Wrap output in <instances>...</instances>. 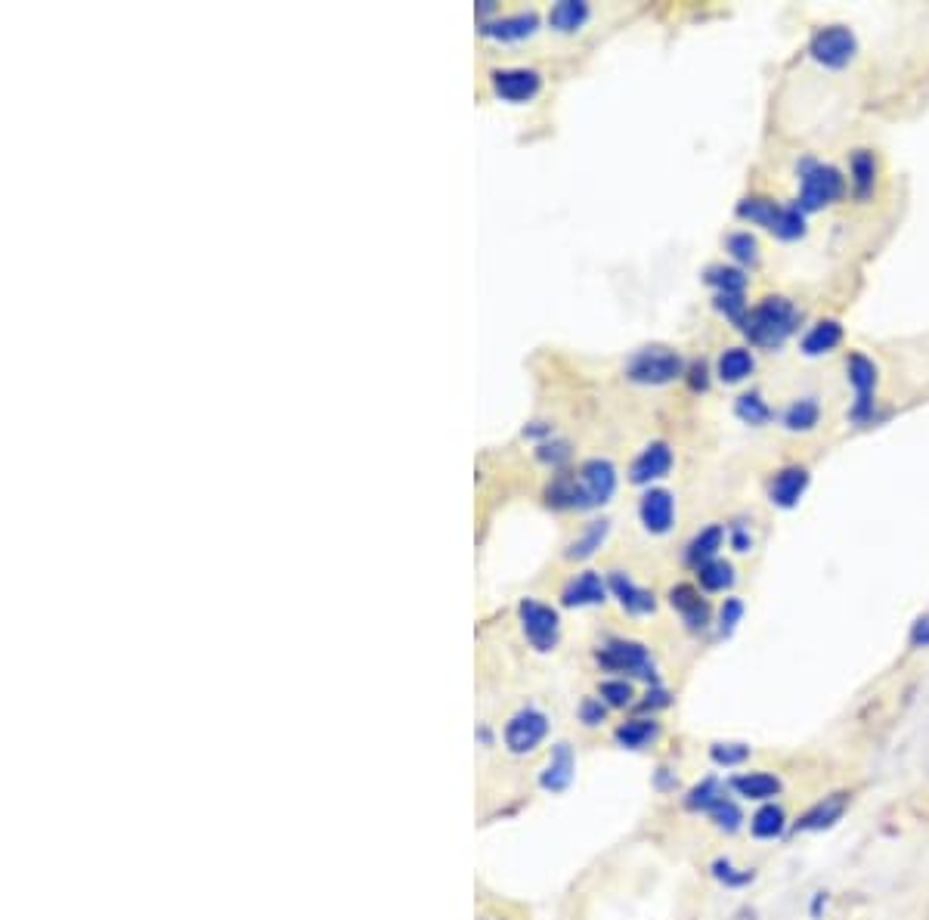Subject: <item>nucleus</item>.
Returning a JSON list of instances; mask_svg holds the SVG:
<instances>
[{
    "mask_svg": "<svg viewBox=\"0 0 929 920\" xmlns=\"http://www.w3.org/2000/svg\"><path fill=\"white\" fill-rule=\"evenodd\" d=\"M617 493V468L607 459H589L573 474H555L546 487V502L561 512H589L611 502Z\"/></svg>",
    "mask_w": 929,
    "mask_h": 920,
    "instance_id": "1",
    "label": "nucleus"
},
{
    "mask_svg": "<svg viewBox=\"0 0 929 920\" xmlns=\"http://www.w3.org/2000/svg\"><path fill=\"white\" fill-rule=\"evenodd\" d=\"M796 326H799V310L781 295H768L753 310H747L741 332L753 347L775 351V347H781L796 332Z\"/></svg>",
    "mask_w": 929,
    "mask_h": 920,
    "instance_id": "2",
    "label": "nucleus"
},
{
    "mask_svg": "<svg viewBox=\"0 0 929 920\" xmlns=\"http://www.w3.org/2000/svg\"><path fill=\"white\" fill-rule=\"evenodd\" d=\"M846 193V177L834 168V165H824V162H812L806 158L803 165H799V211L803 214H812V211H821L827 205L840 202Z\"/></svg>",
    "mask_w": 929,
    "mask_h": 920,
    "instance_id": "3",
    "label": "nucleus"
},
{
    "mask_svg": "<svg viewBox=\"0 0 929 920\" xmlns=\"http://www.w3.org/2000/svg\"><path fill=\"white\" fill-rule=\"evenodd\" d=\"M595 660L601 663V670H607V673H623V676H635V679H645V682L657 685L651 651L642 642L611 639V642H604L595 651Z\"/></svg>",
    "mask_w": 929,
    "mask_h": 920,
    "instance_id": "4",
    "label": "nucleus"
},
{
    "mask_svg": "<svg viewBox=\"0 0 929 920\" xmlns=\"http://www.w3.org/2000/svg\"><path fill=\"white\" fill-rule=\"evenodd\" d=\"M682 372H685L682 357L669 351V347H645V351L632 354L626 363V378L635 385H666Z\"/></svg>",
    "mask_w": 929,
    "mask_h": 920,
    "instance_id": "5",
    "label": "nucleus"
},
{
    "mask_svg": "<svg viewBox=\"0 0 929 920\" xmlns=\"http://www.w3.org/2000/svg\"><path fill=\"white\" fill-rule=\"evenodd\" d=\"M518 617H521V629L527 642L536 648V651H555L558 648V639H561V617L555 608L542 605L536 598H524L518 605Z\"/></svg>",
    "mask_w": 929,
    "mask_h": 920,
    "instance_id": "6",
    "label": "nucleus"
},
{
    "mask_svg": "<svg viewBox=\"0 0 929 920\" xmlns=\"http://www.w3.org/2000/svg\"><path fill=\"white\" fill-rule=\"evenodd\" d=\"M549 738V716L539 713L533 707H524L511 716L502 728V741H505V750L515 753V756H527L533 753L542 741Z\"/></svg>",
    "mask_w": 929,
    "mask_h": 920,
    "instance_id": "7",
    "label": "nucleus"
},
{
    "mask_svg": "<svg viewBox=\"0 0 929 920\" xmlns=\"http://www.w3.org/2000/svg\"><path fill=\"white\" fill-rule=\"evenodd\" d=\"M809 53L824 69H846L858 53V41L846 25H827L815 31Z\"/></svg>",
    "mask_w": 929,
    "mask_h": 920,
    "instance_id": "8",
    "label": "nucleus"
},
{
    "mask_svg": "<svg viewBox=\"0 0 929 920\" xmlns=\"http://www.w3.org/2000/svg\"><path fill=\"white\" fill-rule=\"evenodd\" d=\"M846 378L855 388V406H852V422L864 425L874 419V391L880 382V372L874 366V360H868L864 354H849L846 360Z\"/></svg>",
    "mask_w": 929,
    "mask_h": 920,
    "instance_id": "9",
    "label": "nucleus"
},
{
    "mask_svg": "<svg viewBox=\"0 0 929 920\" xmlns=\"http://www.w3.org/2000/svg\"><path fill=\"white\" fill-rule=\"evenodd\" d=\"M846 809H849V793H830V797L812 803L803 815L793 821V831L796 834L827 831V828H834V824L846 815Z\"/></svg>",
    "mask_w": 929,
    "mask_h": 920,
    "instance_id": "10",
    "label": "nucleus"
},
{
    "mask_svg": "<svg viewBox=\"0 0 929 920\" xmlns=\"http://www.w3.org/2000/svg\"><path fill=\"white\" fill-rule=\"evenodd\" d=\"M490 81H493V93L505 103H527L542 87V78L533 69H496Z\"/></svg>",
    "mask_w": 929,
    "mask_h": 920,
    "instance_id": "11",
    "label": "nucleus"
},
{
    "mask_svg": "<svg viewBox=\"0 0 929 920\" xmlns=\"http://www.w3.org/2000/svg\"><path fill=\"white\" fill-rule=\"evenodd\" d=\"M669 468H672V450H669V443L657 440V443H648V447L635 456V462L629 465V481L635 487H645L651 481L666 478Z\"/></svg>",
    "mask_w": 929,
    "mask_h": 920,
    "instance_id": "12",
    "label": "nucleus"
},
{
    "mask_svg": "<svg viewBox=\"0 0 929 920\" xmlns=\"http://www.w3.org/2000/svg\"><path fill=\"white\" fill-rule=\"evenodd\" d=\"M669 605H672V611L682 614V620H685V626H688L691 632H703V629L710 626L713 611H710V605H707V598H703L691 583L672 586V589H669Z\"/></svg>",
    "mask_w": 929,
    "mask_h": 920,
    "instance_id": "13",
    "label": "nucleus"
},
{
    "mask_svg": "<svg viewBox=\"0 0 929 920\" xmlns=\"http://www.w3.org/2000/svg\"><path fill=\"white\" fill-rule=\"evenodd\" d=\"M638 518H642L645 530L648 533H669L672 530V521H676V499H672L669 490H648L638 502Z\"/></svg>",
    "mask_w": 929,
    "mask_h": 920,
    "instance_id": "14",
    "label": "nucleus"
},
{
    "mask_svg": "<svg viewBox=\"0 0 929 920\" xmlns=\"http://www.w3.org/2000/svg\"><path fill=\"white\" fill-rule=\"evenodd\" d=\"M806 487H809V468L787 465L775 474L772 484H768V502L778 505V509H793V505L803 499Z\"/></svg>",
    "mask_w": 929,
    "mask_h": 920,
    "instance_id": "15",
    "label": "nucleus"
},
{
    "mask_svg": "<svg viewBox=\"0 0 929 920\" xmlns=\"http://www.w3.org/2000/svg\"><path fill=\"white\" fill-rule=\"evenodd\" d=\"M539 28V16L533 10L527 13H511V16H499V19H487L480 22V35L493 38V41H524Z\"/></svg>",
    "mask_w": 929,
    "mask_h": 920,
    "instance_id": "16",
    "label": "nucleus"
},
{
    "mask_svg": "<svg viewBox=\"0 0 929 920\" xmlns=\"http://www.w3.org/2000/svg\"><path fill=\"white\" fill-rule=\"evenodd\" d=\"M728 787L738 793L744 800H753V803H775V797H781V778L778 775H768V772H741L728 781Z\"/></svg>",
    "mask_w": 929,
    "mask_h": 920,
    "instance_id": "17",
    "label": "nucleus"
},
{
    "mask_svg": "<svg viewBox=\"0 0 929 920\" xmlns=\"http://www.w3.org/2000/svg\"><path fill=\"white\" fill-rule=\"evenodd\" d=\"M573 772H576V756H573V747L570 744H555L552 747V756L546 769L539 772V787L549 790V793H561L570 787L573 781Z\"/></svg>",
    "mask_w": 929,
    "mask_h": 920,
    "instance_id": "18",
    "label": "nucleus"
},
{
    "mask_svg": "<svg viewBox=\"0 0 929 920\" xmlns=\"http://www.w3.org/2000/svg\"><path fill=\"white\" fill-rule=\"evenodd\" d=\"M604 595H607V583L601 580V574H595V570H586V574L573 577L561 589V605H567V608H592V605H601Z\"/></svg>",
    "mask_w": 929,
    "mask_h": 920,
    "instance_id": "19",
    "label": "nucleus"
},
{
    "mask_svg": "<svg viewBox=\"0 0 929 920\" xmlns=\"http://www.w3.org/2000/svg\"><path fill=\"white\" fill-rule=\"evenodd\" d=\"M607 586H611V592L617 595V601L623 605V611H629V614H635V617L654 614V608H657L654 592H648V589H642V586H635V583L623 574V570H614L611 580H607Z\"/></svg>",
    "mask_w": 929,
    "mask_h": 920,
    "instance_id": "20",
    "label": "nucleus"
},
{
    "mask_svg": "<svg viewBox=\"0 0 929 920\" xmlns=\"http://www.w3.org/2000/svg\"><path fill=\"white\" fill-rule=\"evenodd\" d=\"M657 738H660V722L645 719V716H632V719L620 722L617 732H614V741L626 750H645Z\"/></svg>",
    "mask_w": 929,
    "mask_h": 920,
    "instance_id": "21",
    "label": "nucleus"
},
{
    "mask_svg": "<svg viewBox=\"0 0 929 920\" xmlns=\"http://www.w3.org/2000/svg\"><path fill=\"white\" fill-rule=\"evenodd\" d=\"M849 183H852L855 199H861V202L871 199L874 186H877V158H874V152H868V149L852 152V158H849Z\"/></svg>",
    "mask_w": 929,
    "mask_h": 920,
    "instance_id": "22",
    "label": "nucleus"
},
{
    "mask_svg": "<svg viewBox=\"0 0 929 920\" xmlns=\"http://www.w3.org/2000/svg\"><path fill=\"white\" fill-rule=\"evenodd\" d=\"M753 369H756V360H753V354L747 351V347H728V351H722L719 360H716V375H719V382H725V385L744 382V378L753 375Z\"/></svg>",
    "mask_w": 929,
    "mask_h": 920,
    "instance_id": "23",
    "label": "nucleus"
},
{
    "mask_svg": "<svg viewBox=\"0 0 929 920\" xmlns=\"http://www.w3.org/2000/svg\"><path fill=\"white\" fill-rule=\"evenodd\" d=\"M843 341V326H840V320H818L809 332H806V338H803V354L806 357H824V354H830L834 347Z\"/></svg>",
    "mask_w": 929,
    "mask_h": 920,
    "instance_id": "24",
    "label": "nucleus"
},
{
    "mask_svg": "<svg viewBox=\"0 0 929 920\" xmlns=\"http://www.w3.org/2000/svg\"><path fill=\"white\" fill-rule=\"evenodd\" d=\"M722 543H725V530H722L719 524L703 527V530L691 539V543L685 546V561L697 570L700 564H707V561H713V558L719 555Z\"/></svg>",
    "mask_w": 929,
    "mask_h": 920,
    "instance_id": "25",
    "label": "nucleus"
},
{
    "mask_svg": "<svg viewBox=\"0 0 929 920\" xmlns=\"http://www.w3.org/2000/svg\"><path fill=\"white\" fill-rule=\"evenodd\" d=\"M787 831V812L778 803H762L750 815V834L756 840H778Z\"/></svg>",
    "mask_w": 929,
    "mask_h": 920,
    "instance_id": "26",
    "label": "nucleus"
},
{
    "mask_svg": "<svg viewBox=\"0 0 929 920\" xmlns=\"http://www.w3.org/2000/svg\"><path fill=\"white\" fill-rule=\"evenodd\" d=\"M589 19V4L586 0H561L549 10V25L561 35H573V31H580Z\"/></svg>",
    "mask_w": 929,
    "mask_h": 920,
    "instance_id": "27",
    "label": "nucleus"
},
{
    "mask_svg": "<svg viewBox=\"0 0 929 920\" xmlns=\"http://www.w3.org/2000/svg\"><path fill=\"white\" fill-rule=\"evenodd\" d=\"M818 422H821V406H818L815 397H799L784 409V428L787 431L806 434V431H815Z\"/></svg>",
    "mask_w": 929,
    "mask_h": 920,
    "instance_id": "28",
    "label": "nucleus"
},
{
    "mask_svg": "<svg viewBox=\"0 0 929 920\" xmlns=\"http://www.w3.org/2000/svg\"><path fill=\"white\" fill-rule=\"evenodd\" d=\"M781 202H775V199H765V196H750V199H744L741 205H738V217L741 220H750V224H759V227H765L768 233H772V227H775V220H778V214H781Z\"/></svg>",
    "mask_w": 929,
    "mask_h": 920,
    "instance_id": "29",
    "label": "nucleus"
},
{
    "mask_svg": "<svg viewBox=\"0 0 929 920\" xmlns=\"http://www.w3.org/2000/svg\"><path fill=\"white\" fill-rule=\"evenodd\" d=\"M719 800H725V787L719 778H703L700 784H694L688 793H685V809L688 812H710Z\"/></svg>",
    "mask_w": 929,
    "mask_h": 920,
    "instance_id": "30",
    "label": "nucleus"
},
{
    "mask_svg": "<svg viewBox=\"0 0 929 920\" xmlns=\"http://www.w3.org/2000/svg\"><path fill=\"white\" fill-rule=\"evenodd\" d=\"M707 285H713L716 295H744L747 289V273L741 267H725V264H713L707 267Z\"/></svg>",
    "mask_w": 929,
    "mask_h": 920,
    "instance_id": "31",
    "label": "nucleus"
},
{
    "mask_svg": "<svg viewBox=\"0 0 929 920\" xmlns=\"http://www.w3.org/2000/svg\"><path fill=\"white\" fill-rule=\"evenodd\" d=\"M734 416H738L744 425H753V428H762L772 422V406L765 403V397L759 391H750V394H741L734 400Z\"/></svg>",
    "mask_w": 929,
    "mask_h": 920,
    "instance_id": "32",
    "label": "nucleus"
},
{
    "mask_svg": "<svg viewBox=\"0 0 929 920\" xmlns=\"http://www.w3.org/2000/svg\"><path fill=\"white\" fill-rule=\"evenodd\" d=\"M607 530H611V524H607V521H592V524H586V530L570 543L567 558H570V561H583V558L595 555V549H601V543L607 539Z\"/></svg>",
    "mask_w": 929,
    "mask_h": 920,
    "instance_id": "33",
    "label": "nucleus"
},
{
    "mask_svg": "<svg viewBox=\"0 0 929 920\" xmlns=\"http://www.w3.org/2000/svg\"><path fill=\"white\" fill-rule=\"evenodd\" d=\"M697 583L707 592H725V589L734 586V567L722 558H713V561L697 567Z\"/></svg>",
    "mask_w": 929,
    "mask_h": 920,
    "instance_id": "34",
    "label": "nucleus"
},
{
    "mask_svg": "<svg viewBox=\"0 0 929 920\" xmlns=\"http://www.w3.org/2000/svg\"><path fill=\"white\" fill-rule=\"evenodd\" d=\"M725 248H728V255L738 261L741 267H756L759 264V242H756V236L753 233H731L728 239H725Z\"/></svg>",
    "mask_w": 929,
    "mask_h": 920,
    "instance_id": "35",
    "label": "nucleus"
},
{
    "mask_svg": "<svg viewBox=\"0 0 929 920\" xmlns=\"http://www.w3.org/2000/svg\"><path fill=\"white\" fill-rule=\"evenodd\" d=\"M772 233H775L778 239H784V242H793V239H799V236H806V214L799 211V205H784L781 214H778V220H775Z\"/></svg>",
    "mask_w": 929,
    "mask_h": 920,
    "instance_id": "36",
    "label": "nucleus"
},
{
    "mask_svg": "<svg viewBox=\"0 0 929 920\" xmlns=\"http://www.w3.org/2000/svg\"><path fill=\"white\" fill-rule=\"evenodd\" d=\"M598 697L607 704V707H614V710H623V707H632L635 701V691H632V682L629 679H607V682H601V688H598Z\"/></svg>",
    "mask_w": 929,
    "mask_h": 920,
    "instance_id": "37",
    "label": "nucleus"
},
{
    "mask_svg": "<svg viewBox=\"0 0 929 920\" xmlns=\"http://www.w3.org/2000/svg\"><path fill=\"white\" fill-rule=\"evenodd\" d=\"M710 818H713V824L719 831H725V834H734V831H741V824H744V812H741V806L734 803V800H719L710 812H707Z\"/></svg>",
    "mask_w": 929,
    "mask_h": 920,
    "instance_id": "38",
    "label": "nucleus"
},
{
    "mask_svg": "<svg viewBox=\"0 0 929 920\" xmlns=\"http://www.w3.org/2000/svg\"><path fill=\"white\" fill-rule=\"evenodd\" d=\"M710 874H713L722 886H728V890H741V886L753 883V877H756L750 868H734L731 859H716V862L710 865Z\"/></svg>",
    "mask_w": 929,
    "mask_h": 920,
    "instance_id": "39",
    "label": "nucleus"
},
{
    "mask_svg": "<svg viewBox=\"0 0 929 920\" xmlns=\"http://www.w3.org/2000/svg\"><path fill=\"white\" fill-rule=\"evenodd\" d=\"M710 759L719 769H738L750 759V747L747 744H713L710 747Z\"/></svg>",
    "mask_w": 929,
    "mask_h": 920,
    "instance_id": "40",
    "label": "nucleus"
},
{
    "mask_svg": "<svg viewBox=\"0 0 929 920\" xmlns=\"http://www.w3.org/2000/svg\"><path fill=\"white\" fill-rule=\"evenodd\" d=\"M741 620H744V601L741 598H725L722 608H719V632L722 636H731Z\"/></svg>",
    "mask_w": 929,
    "mask_h": 920,
    "instance_id": "41",
    "label": "nucleus"
},
{
    "mask_svg": "<svg viewBox=\"0 0 929 920\" xmlns=\"http://www.w3.org/2000/svg\"><path fill=\"white\" fill-rule=\"evenodd\" d=\"M713 307L725 316V320H731V323H744V316H747V301H744V295H716L713 298Z\"/></svg>",
    "mask_w": 929,
    "mask_h": 920,
    "instance_id": "42",
    "label": "nucleus"
},
{
    "mask_svg": "<svg viewBox=\"0 0 929 920\" xmlns=\"http://www.w3.org/2000/svg\"><path fill=\"white\" fill-rule=\"evenodd\" d=\"M536 456L546 462V465H561L564 459H570V447L564 440H542L539 447H536Z\"/></svg>",
    "mask_w": 929,
    "mask_h": 920,
    "instance_id": "43",
    "label": "nucleus"
},
{
    "mask_svg": "<svg viewBox=\"0 0 929 920\" xmlns=\"http://www.w3.org/2000/svg\"><path fill=\"white\" fill-rule=\"evenodd\" d=\"M607 707L601 697H586V701L580 704V722L586 725V728H595V725H601L604 719H607Z\"/></svg>",
    "mask_w": 929,
    "mask_h": 920,
    "instance_id": "44",
    "label": "nucleus"
},
{
    "mask_svg": "<svg viewBox=\"0 0 929 920\" xmlns=\"http://www.w3.org/2000/svg\"><path fill=\"white\" fill-rule=\"evenodd\" d=\"M669 704H672L669 691H666V688H660V685H654V688H648L645 701H638V704H635V710H638V713H657V710H666Z\"/></svg>",
    "mask_w": 929,
    "mask_h": 920,
    "instance_id": "45",
    "label": "nucleus"
},
{
    "mask_svg": "<svg viewBox=\"0 0 929 920\" xmlns=\"http://www.w3.org/2000/svg\"><path fill=\"white\" fill-rule=\"evenodd\" d=\"M688 388L691 391H707L710 388V369H707V363H703V360L688 366Z\"/></svg>",
    "mask_w": 929,
    "mask_h": 920,
    "instance_id": "46",
    "label": "nucleus"
},
{
    "mask_svg": "<svg viewBox=\"0 0 929 920\" xmlns=\"http://www.w3.org/2000/svg\"><path fill=\"white\" fill-rule=\"evenodd\" d=\"M908 639H911V648H917V651L929 648V614H920V617L914 620Z\"/></svg>",
    "mask_w": 929,
    "mask_h": 920,
    "instance_id": "47",
    "label": "nucleus"
},
{
    "mask_svg": "<svg viewBox=\"0 0 929 920\" xmlns=\"http://www.w3.org/2000/svg\"><path fill=\"white\" fill-rule=\"evenodd\" d=\"M728 536H731V546H734V552H750V549H753V533H750V527H744V524H734Z\"/></svg>",
    "mask_w": 929,
    "mask_h": 920,
    "instance_id": "48",
    "label": "nucleus"
},
{
    "mask_svg": "<svg viewBox=\"0 0 929 920\" xmlns=\"http://www.w3.org/2000/svg\"><path fill=\"white\" fill-rule=\"evenodd\" d=\"M654 787L657 790H676V772H669L666 766H660L657 775H654Z\"/></svg>",
    "mask_w": 929,
    "mask_h": 920,
    "instance_id": "49",
    "label": "nucleus"
},
{
    "mask_svg": "<svg viewBox=\"0 0 929 920\" xmlns=\"http://www.w3.org/2000/svg\"><path fill=\"white\" fill-rule=\"evenodd\" d=\"M827 905V893H815V899H812V917L818 920L821 917V908Z\"/></svg>",
    "mask_w": 929,
    "mask_h": 920,
    "instance_id": "50",
    "label": "nucleus"
}]
</instances>
